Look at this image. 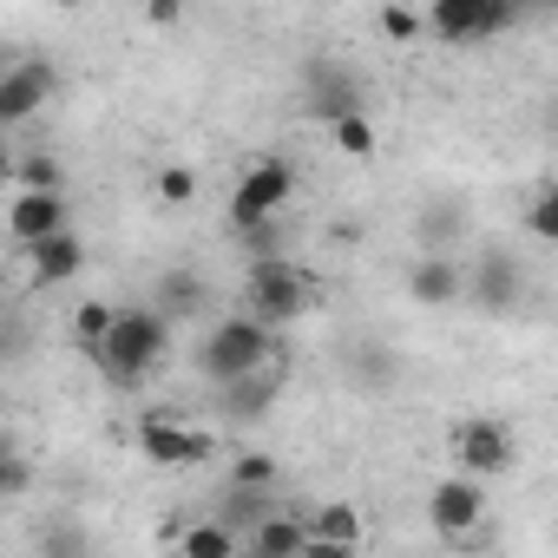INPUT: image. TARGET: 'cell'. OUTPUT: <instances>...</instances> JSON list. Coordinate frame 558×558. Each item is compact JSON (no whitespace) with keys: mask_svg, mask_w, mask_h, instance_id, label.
Listing matches in <instances>:
<instances>
[{"mask_svg":"<svg viewBox=\"0 0 558 558\" xmlns=\"http://www.w3.org/2000/svg\"><path fill=\"white\" fill-rule=\"evenodd\" d=\"M165 349H171V323H165L158 310H119L93 362H99V375H106L112 388H138V381L158 375Z\"/></svg>","mask_w":558,"mask_h":558,"instance_id":"1","label":"cell"},{"mask_svg":"<svg viewBox=\"0 0 558 558\" xmlns=\"http://www.w3.org/2000/svg\"><path fill=\"white\" fill-rule=\"evenodd\" d=\"M243 303H250V323L283 329V323L316 310V283L303 276V263H290V256H256L243 269Z\"/></svg>","mask_w":558,"mask_h":558,"instance_id":"2","label":"cell"},{"mask_svg":"<svg viewBox=\"0 0 558 558\" xmlns=\"http://www.w3.org/2000/svg\"><path fill=\"white\" fill-rule=\"evenodd\" d=\"M269 355H276V342H269L263 323H250V316H223V323L204 336L197 368H204L210 388H230V381H243V375H263Z\"/></svg>","mask_w":558,"mask_h":558,"instance_id":"3","label":"cell"},{"mask_svg":"<svg viewBox=\"0 0 558 558\" xmlns=\"http://www.w3.org/2000/svg\"><path fill=\"white\" fill-rule=\"evenodd\" d=\"M290 197H296V171H290L283 158H256V165L236 178V191H230V230L243 236V230L269 223Z\"/></svg>","mask_w":558,"mask_h":558,"instance_id":"4","label":"cell"},{"mask_svg":"<svg viewBox=\"0 0 558 558\" xmlns=\"http://www.w3.org/2000/svg\"><path fill=\"white\" fill-rule=\"evenodd\" d=\"M303 106H310V119L336 125L349 112H368V86L349 60H303Z\"/></svg>","mask_w":558,"mask_h":558,"instance_id":"5","label":"cell"},{"mask_svg":"<svg viewBox=\"0 0 558 558\" xmlns=\"http://www.w3.org/2000/svg\"><path fill=\"white\" fill-rule=\"evenodd\" d=\"M519 14L512 8H499V0H434V8L421 14V27L434 34V40H447V47H460V40H493V34H506Z\"/></svg>","mask_w":558,"mask_h":558,"instance_id":"6","label":"cell"},{"mask_svg":"<svg viewBox=\"0 0 558 558\" xmlns=\"http://www.w3.org/2000/svg\"><path fill=\"white\" fill-rule=\"evenodd\" d=\"M453 460H460V473H506V466L519 460V440H512L506 421L473 414V421L453 427Z\"/></svg>","mask_w":558,"mask_h":558,"instance_id":"7","label":"cell"},{"mask_svg":"<svg viewBox=\"0 0 558 558\" xmlns=\"http://www.w3.org/2000/svg\"><path fill=\"white\" fill-rule=\"evenodd\" d=\"M53 86H60V66L47 53H34V60H21V66L0 73V132L21 125V119H34L53 99Z\"/></svg>","mask_w":558,"mask_h":558,"instance_id":"8","label":"cell"},{"mask_svg":"<svg viewBox=\"0 0 558 558\" xmlns=\"http://www.w3.org/2000/svg\"><path fill=\"white\" fill-rule=\"evenodd\" d=\"M138 453L151 466H204L210 460V434H197V427H184L171 414H145L138 421Z\"/></svg>","mask_w":558,"mask_h":558,"instance_id":"9","label":"cell"},{"mask_svg":"<svg viewBox=\"0 0 558 558\" xmlns=\"http://www.w3.org/2000/svg\"><path fill=\"white\" fill-rule=\"evenodd\" d=\"M480 519H486V493H480L473 480H440V486L427 493V525H434L440 538H466Z\"/></svg>","mask_w":558,"mask_h":558,"instance_id":"10","label":"cell"},{"mask_svg":"<svg viewBox=\"0 0 558 558\" xmlns=\"http://www.w3.org/2000/svg\"><path fill=\"white\" fill-rule=\"evenodd\" d=\"M408 296H414V303H427V310L460 303V296H466V263H453V256L427 250V256L408 269Z\"/></svg>","mask_w":558,"mask_h":558,"instance_id":"11","label":"cell"},{"mask_svg":"<svg viewBox=\"0 0 558 558\" xmlns=\"http://www.w3.org/2000/svg\"><path fill=\"white\" fill-rule=\"evenodd\" d=\"M466 290L480 296V310H512L519 296H525V269L512 263V256H499V250H486L480 263H473V276H466Z\"/></svg>","mask_w":558,"mask_h":558,"instance_id":"12","label":"cell"},{"mask_svg":"<svg viewBox=\"0 0 558 558\" xmlns=\"http://www.w3.org/2000/svg\"><path fill=\"white\" fill-rule=\"evenodd\" d=\"M27 269H34V283H73V276L86 269V243L73 236V223L66 230H53V236H40L34 250H27Z\"/></svg>","mask_w":558,"mask_h":558,"instance_id":"13","label":"cell"},{"mask_svg":"<svg viewBox=\"0 0 558 558\" xmlns=\"http://www.w3.org/2000/svg\"><path fill=\"white\" fill-rule=\"evenodd\" d=\"M8 230H14V243H21V250H34L40 236L66 230V191H53V197H14Z\"/></svg>","mask_w":558,"mask_h":558,"instance_id":"14","label":"cell"},{"mask_svg":"<svg viewBox=\"0 0 558 558\" xmlns=\"http://www.w3.org/2000/svg\"><path fill=\"white\" fill-rule=\"evenodd\" d=\"M303 519L296 512H263L256 525H250V545H243V558H296L303 551Z\"/></svg>","mask_w":558,"mask_h":558,"instance_id":"15","label":"cell"},{"mask_svg":"<svg viewBox=\"0 0 558 558\" xmlns=\"http://www.w3.org/2000/svg\"><path fill=\"white\" fill-rule=\"evenodd\" d=\"M303 532L310 538H323V545H362V506H349V499H329V506H316V512H303Z\"/></svg>","mask_w":558,"mask_h":558,"instance_id":"16","label":"cell"},{"mask_svg":"<svg viewBox=\"0 0 558 558\" xmlns=\"http://www.w3.org/2000/svg\"><path fill=\"white\" fill-rule=\"evenodd\" d=\"M178 558H236V532L204 519V525H184L178 532Z\"/></svg>","mask_w":558,"mask_h":558,"instance_id":"17","label":"cell"},{"mask_svg":"<svg viewBox=\"0 0 558 558\" xmlns=\"http://www.w3.org/2000/svg\"><path fill=\"white\" fill-rule=\"evenodd\" d=\"M14 184H21V197H53L66 184V171H60V158L27 151V158H14Z\"/></svg>","mask_w":558,"mask_h":558,"instance_id":"18","label":"cell"},{"mask_svg":"<svg viewBox=\"0 0 558 558\" xmlns=\"http://www.w3.org/2000/svg\"><path fill=\"white\" fill-rule=\"evenodd\" d=\"M191 310H204V283L191 269H171L165 283H158V316L171 323V316H191Z\"/></svg>","mask_w":558,"mask_h":558,"instance_id":"19","label":"cell"},{"mask_svg":"<svg viewBox=\"0 0 558 558\" xmlns=\"http://www.w3.org/2000/svg\"><path fill=\"white\" fill-rule=\"evenodd\" d=\"M460 230H466V217H460V204H427V217H421V236H427V250H440V256H453V243H460Z\"/></svg>","mask_w":558,"mask_h":558,"instance_id":"20","label":"cell"},{"mask_svg":"<svg viewBox=\"0 0 558 558\" xmlns=\"http://www.w3.org/2000/svg\"><path fill=\"white\" fill-rule=\"evenodd\" d=\"M112 303H99V296H86L80 310H73V342L86 349V355H99V342H106V329H112Z\"/></svg>","mask_w":558,"mask_h":558,"instance_id":"21","label":"cell"},{"mask_svg":"<svg viewBox=\"0 0 558 558\" xmlns=\"http://www.w3.org/2000/svg\"><path fill=\"white\" fill-rule=\"evenodd\" d=\"M276 473H283V466H276L269 453H236V466H230V493H269Z\"/></svg>","mask_w":558,"mask_h":558,"instance_id":"22","label":"cell"},{"mask_svg":"<svg viewBox=\"0 0 558 558\" xmlns=\"http://www.w3.org/2000/svg\"><path fill=\"white\" fill-rule=\"evenodd\" d=\"M217 395H223L230 414H263V408H269V375H243V381H230V388H217Z\"/></svg>","mask_w":558,"mask_h":558,"instance_id":"23","label":"cell"},{"mask_svg":"<svg viewBox=\"0 0 558 558\" xmlns=\"http://www.w3.org/2000/svg\"><path fill=\"white\" fill-rule=\"evenodd\" d=\"M329 132H336V145H342L349 158H375V125H368V112H349V119H336Z\"/></svg>","mask_w":558,"mask_h":558,"instance_id":"24","label":"cell"},{"mask_svg":"<svg viewBox=\"0 0 558 558\" xmlns=\"http://www.w3.org/2000/svg\"><path fill=\"white\" fill-rule=\"evenodd\" d=\"M191 197H197V171H191V165H165V171H158V204H165V210H184Z\"/></svg>","mask_w":558,"mask_h":558,"instance_id":"25","label":"cell"},{"mask_svg":"<svg viewBox=\"0 0 558 558\" xmlns=\"http://www.w3.org/2000/svg\"><path fill=\"white\" fill-rule=\"evenodd\" d=\"M525 223H532V236H545V243L558 236V191H551V184H538V191H532V204H525Z\"/></svg>","mask_w":558,"mask_h":558,"instance_id":"26","label":"cell"},{"mask_svg":"<svg viewBox=\"0 0 558 558\" xmlns=\"http://www.w3.org/2000/svg\"><path fill=\"white\" fill-rule=\"evenodd\" d=\"M349 368H355V381L381 388V381H395V368H401V362H395L388 349H355V355H349Z\"/></svg>","mask_w":558,"mask_h":558,"instance_id":"27","label":"cell"},{"mask_svg":"<svg viewBox=\"0 0 558 558\" xmlns=\"http://www.w3.org/2000/svg\"><path fill=\"white\" fill-rule=\"evenodd\" d=\"M381 34L408 47V40H414V34H427V27H421V14H414V8H381Z\"/></svg>","mask_w":558,"mask_h":558,"instance_id":"28","label":"cell"},{"mask_svg":"<svg viewBox=\"0 0 558 558\" xmlns=\"http://www.w3.org/2000/svg\"><path fill=\"white\" fill-rule=\"evenodd\" d=\"M27 480H34V473H27V460H21L14 447H0V499H14Z\"/></svg>","mask_w":558,"mask_h":558,"instance_id":"29","label":"cell"},{"mask_svg":"<svg viewBox=\"0 0 558 558\" xmlns=\"http://www.w3.org/2000/svg\"><path fill=\"white\" fill-rule=\"evenodd\" d=\"M296 558H355L349 545H323V538H303V551Z\"/></svg>","mask_w":558,"mask_h":558,"instance_id":"30","label":"cell"},{"mask_svg":"<svg viewBox=\"0 0 558 558\" xmlns=\"http://www.w3.org/2000/svg\"><path fill=\"white\" fill-rule=\"evenodd\" d=\"M145 21H151V27H178V8H171V0H151Z\"/></svg>","mask_w":558,"mask_h":558,"instance_id":"31","label":"cell"},{"mask_svg":"<svg viewBox=\"0 0 558 558\" xmlns=\"http://www.w3.org/2000/svg\"><path fill=\"white\" fill-rule=\"evenodd\" d=\"M0 178H14V151H8V138H0Z\"/></svg>","mask_w":558,"mask_h":558,"instance_id":"32","label":"cell"}]
</instances>
